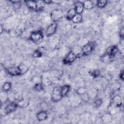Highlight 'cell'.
I'll use <instances>...</instances> for the list:
<instances>
[{"label":"cell","mask_w":124,"mask_h":124,"mask_svg":"<svg viewBox=\"0 0 124 124\" xmlns=\"http://www.w3.org/2000/svg\"><path fill=\"white\" fill-rule=\"evenodd\" d=\"M29 39L33 43L36 45L40 44L44 38V35L41 30H36L31 32L30 36Z\"/></svg>","instance_id":"cell-1"},{"label":"cell","mask_w":124,"mask_h":124,"mask_svg":"<svg viewBox=\"0 0 124 124\" xmlns=\"http://www.w3.org/2000/svg\"><path fill=\"white\" fill-rule=\"evenodd\" d=\"M18 107V106L16 102H11L10 103L6 105L3 109L1 108L0 115L1 116H4L11 113L15 111Z\"/></svg>","instance_id":"cell-2"},{"label":"cell","mask_w":124,"mask_h":124,"mask_svg":"<svg viewBox=\"0 0 124 124\" xmlns=\"http://www.w3.org/2000/svg\"><path fill=\"white\" fill-rule=\"evenodd\" d=\"M64 16L63 11L60 8L53 9L50 14V17L53 22H56L61 19Z\"/></svg>","instance_id":"cell-3"},{"label":"cell","mask_w":124,"mask_h":124,"mask_svg":"<svg viewBox=\"0 0 124 124\" xmlns=\"http://www.w3.org/2000/svg\"><path fill=\"white\" fill-rule=\"evenodd\" d=\"M62 97L61 93V86L54 87L51 94V100L54 102H57L61 100Z\"/></svg>","instance_id":"cell-4"},{"label":"cell","mask_w":124,"mask_h":124,"mask_svg":"<svg viewBox=\"0 0 124 124\" xmlns=\"http://www.w3.org/2000/svg\"><path fill=\"white\" fill-rule=\"evenodd\" d=\"M77 58L76 54L72 50H70L63 58L62 62L65 64H70L74 62Z\"/></svg>","instance_id":"cell-5"},{"label":"cell","mask_w":124,"mask_h":124,"mask_svg":"<svg viewBox=\"0 0 124 124\" xmlns=\"http://www.w3.org/2000/svg\"><path fill=\"white\" fill-rule=\"evenodd\" d=\"M68 101L72 107H77L80 105L82 101L80 95L73 94L68 97Z\"/></svg>","instance_id":"cell-6"},{"label":"cell","mask_w":124,"mask_h":124,"mask_svg":"<svg viewBox=\"0 0 124 124\" xmlns=\"http://www.w3.org/2000/svg\"><path fill=\"white\" fill-rule=\"evenodd\" d=\"M94 48V44L93 43L89 42L86 45L81 47L82 56H88L90 55Z\"/></svg>","instance_id":"cell-7"},{"label":"cell","mask_w":124,"mask_h":124,"mask_svg":"<svg viewBox=\"0 0 124 124\" xmlns=\"http://www.w3.org/2000/svg\"><path fill=\"white\" fill-rule=\"evenodd\" d=\"M5 70L8 74L12 76H18L22 75L19 65L8 67L5 69Z\"/></svg>","instance_id":"cell-8"},{"label":"cell","mask_w":124,"mask_h":124,"mask_svg":"<svg viewBox=\"0 0 124 124\" xmlns=\"http://www.w3.org/2000/svg\"><path fill=\"white\" fill-rule=\"evenodd\" d=\"M122 105V99L120 95H115L111 98L110 106L115 108H119Z\"/></svg>","instance_id":"cell-9"},{"label":"cell","mask_w":124,"mask_h":124,"mask_svg":"<svg viewBox=\"0 0 124 124\" xmlns=\"http://www.w3.org/2000/svg\"><path fill=\"white\" fill-rule=\"evenodd\" d=\"M58 29V24L56 22H52L50 24L46 30V35L47 37H50L55 33Z\"/></svg>","instance_id":"cell-10"},{"label":"cell","mask_w":124,"mask_h":124,"mask_svg":"<svg viewBox=\"0 0 124 124\" xmlns=\"http://www.w3.org/2000/svg\"><path fill=\"white\" fill-rule=\"evenodd\" d=\"M118 51H119L118 47L115 45H112L108 46L106 49L105 53L110 56H115V55L118 52Z\"/></svg>","instance_id":"cell-11"},{"label":"cell","mask_w":124,"mask_h":124,"mask_svg":"<svg viewBox=\"0 0 124 124\" xmlns=\"http://www.w3.org/2000/svg\"><path fill=\"white\" fill-rule=\"evenodd\" d=\"M48 117V114L46 110H42L37 113L36 118L38 121L42 122L46 120Z\"/></svg>","instance_id":"cell-12"},{"label":"cell","mask_w":124,"mask_h":124,"mask_svg":"<svg viewBox=\"0 0 124 124\" xmlns=\"http://www.w3.org/2000/svg\"><path fill=\"white\" fill-rule=\"evenodd\" d=\"M87 93L90 98V99L94 100L98 96V91L95 88H92L87 91Z\"/></svg>","instance_id":"cell-13"},{"label":"cell","mask_w":124,"mask_h":124,"mask_svg":"<svg viewBox=\"0 0 124 124\" xmlns=\"http://www.w3.org/2000/svg\"><path fill=\"white\" fill-rule=\"evenodd\" d=\"M48 74L51 78H58L62 77L63 74V71L61 70H51Z\"/></svg>","instance_id":"cell-14"},{"label":"cell","mask_w":124,"mask_h":124,"mask_svg":"<svg viewBox=\"0 0 124 124\" xmlns=\"http://www.w3.org/2000/svg\"><path fill=\"white\" fill-rule=\"evenodd\" d=\"M97 1L86 0L83 2L84 8L86 10H91L93 9L96 4Z\"/></svg>","instance_id":"cell-15"},{"label":"cell","mask_w":124,"mask_h":124,"mask_svg":"<svg viewBox=\"0 0 124 124\" xmlns=\"http://www.w3.org/2000/svg\"><path fill=\"white\" fill-rule=\"evenodd\" d=\"M74 5H75L74 8L76 11L77 14H81V13L83 12L84 9L83 2L79 1H76Z\"/></svg>","instance_id":"cell-16"},{"label":"cell","mask_w":124,"mask_h":124,"mask_svg":"<svg viewBox=\"0 0 124 124\" xmlns=\"http://www.w3.org/2000/svg\"><path fill=\"white\" fill-rule=\"evenodd\" d=\"M77 13L74 8L70 9L66 14V18L69 21H72L74 17L76 15Z\"/></svg>","instance_id":"cell-17"},{"label":"cell","mask_w":124,"mask_h":124,"mask_svg":"<svg viewBox=\"0 0 124 124\" xmlns=\"http://www.w3.org/2000/svg\"><path fill=\"white\" fill-rule=\"evenodd\" d=\"M114 59V56H110L106 54H104L101 57L102 61L106 63H110L112 62Z\"/></svg>","instance_id":"cell-18"},{"label":"cell","mask_w":124,"mask_h":124,"mask_svg":"<svg viewBox=\"0 0 124 124\" xmlns=\"http://www.w3.org/2000/svg\"><path fill=\"white\" fill-rule=\"evenodd\" d=\"M101 120L103 123H108L112 120V115L108 112L104 113L101 117Z\"/></svg>","instance_id":"cell-19"},{"label":"cell","mask_w":124,"mask_h":124,"mask_svg":"<svg viewBox=\"0 0 124 124\" xmlns=\"http://www.w3.org/2000/svg\"><path fill=\"white\" fill-rule=\"evenodd\" d=\"M71 90V86L69 84H65L61 86V93L62 97L67 95Z\"/></svg>","instance_id":"cell-20"},{"label":"cell","mask_w":124,"mask_h":124,"mask_svg":"<svg viewBox=\"0 0 124 124\" xmlns=\"http://www.w3.org/2000/svg\"><path fill=\"white\" fill-rule=\"evenodd\" d=\"M0 99L1 105L4 104L7 101H8V93L2 91L0 93Z\"/></svg>","instance_id":"cell-21"},{"label":"cell","mask_w":124,"mask_h":124,"mask_svg":"<svg viewBox=\"0 0 124 124\" xmlns=\"http://www.w3.org/2000/svg\"><path fill=\"white\" fill-rule=\"evenodd\" d=\"M16 102L17 103L18 107L21 108H26L29 104V101L28 99H24L23 98L22 99L17 101Z\"/></svg>","instance_id":"cell-22"},{"label":"cell","mask_w":124,"mask_h":124,"mask_svg":"<svg viewBox=\"0 0 124 124\" xmlns=\"http://www.w3.org/2000/svg\"><path fill=\"white\" fill-rule=\"evenodd\" d=\"M26 4L28 8L30 9L36 11V0H30V1H25Z\"/></svg>","instance_id":"cell-23"},{"label":"cell","mask_w":124,"mask_h":124,"mask_svg":"<svg viewBox=\"0 0 124 124\" xmlns=\"http://www.w3.org/2000/svg\"><path fill=\"white\" fill-rule=\"evenodd\" d=\"M36 12L42 11L44 10L45 7V3L44 0H36Z\"/></svg>","instance_id":"cell-24"},{"label":"cell","mask_w":124,"mask_h":124,"mask_svg":"<svg viewBox=\"0 0 124 124\" xmlns=\"http://www.w3.org/2000/svg\"><path fill=\"white\" fill-rule=\"evenodd\" d=\"M89 42L88 39L85 37H82L78 39V43H77V46L82 47L84 45H86L87 43Z\"/></svg>","instance_id":"cell-25"},{"label":"cell","mask_w":124,"mask_h":124,"mask_svg":"<svg viewBox=\"0 0 124 124\" xmlns=\"http://www.w3.org/2000/svg\"><path fill=\"white\" fill-rule=\"evenodd\" d=\"M11 88H12V84L10 82H9V81L5 82L2 86V91L6 92L10 91L11 89Z\"/></svg>","instance_id":"cell-26"},{"label":"cell","mask_w":124,"mask_h":124,"mask_svg":"<svg viewBox=\"0 0 124 124\" xmlns=\"http://www.w3.org/2000/svg\"><path fill=\"white\" fill-rule=\"evenodd\" d=\"M82 20V16L81 14H77L72 19V21L75 24H78L80 23Z\"/></svg>","instance_id":"cell-27"},{"label":"cell","mask_w":124,"mask_h":124,"mask_svg":"<svg viewBox=\"0 0 124 124\" xmlns=\"http://www.w3.org/2000/svg\"><path fill=\"white\" fill-rule=\"evenodd\" d=\"M72 50L76 54L78 58H79V57L82 56V51H81V47H80L78 46H75L73 48V49Z\"/></svg>","instance_id":"cell-28"},{"label":"cell","mask_w":124,"mask_h":124,"mask_svg":"<svg viewBox=\"0 0 124 124\" xmlns=\"http://www.w3.org/2000/svg\"><path fill=\"white\" fill-rule=\"evenodd\" d=\"M87 90L86 88L85 87H83V86L79 87L75 90L76 93L78 95H81L87 93Z\"/></svg>","instance_id":"cell-29"},{"label":"cell","mask_w":124,"mask_h":124,"mask_svg":"<svg viewBox=\"0 0 124 124\" xmlns=\"http://www.w3.org/2000/svg\"><path fill=\"white\" fill-rule=\"evenodd\" d=\"M42 77L39 76H34L31 78V81L34 84L42 83Z\"/></svg>","instance_id":"cell-30"},{"label":"cell","mask_w":124,"mask_h":124,"mask_svg":"<svg viewBox=\"0 0 124 124\" xmlns=\"http://www.w3.org/2000/svg\"><path fill=\"white\" fill-rule=\"evenodd\" d=\"M108 2V0H97L96 5L99 8H103L106 6Z\"/></svg>","instance_id":"cell-31"},{"label":"cell","mask_w":124,"mask_h":124,"mask_svg":"<svg viewBox=\"0 0 124 124\" xmlns=\"http://www.w3.org/2000/svg\"><path fill=\"white\" fill-rule=\"evenodd\" d=\"M8 93V101L11 102L16 101V93L10 91L7 92Z\"/></svg>","instance_id":"cell-32"},{"label":"cell","mask_w":124,"mask_h":124,"mask_svg":"<svg viewBox=\"0 0 124 124\" xmlns=\"http://www.w3.org/2000/svg\"><path fill=\"white\" fill-rule=\"evenodd\" d=\"M42 55H43V54L42 52L39 49H36L35 50H34L32 54V57L34 58H41L42 56Z\"/></svg>","instance_id":"cell-33"},{"label":"cell","mask_w":124,"mask_h":124,"mask_svg":"<svg viewBox=\"0 0 124 124\" xmlns=\"http://www.w3.org/2000/svg\"><path fill=\"white\" fill-rule=\"evenodd\" d=\"M90 75L93 78H98L100 74V71L97 69H94L93 70V71H91L90 72Z\"/></svg>","instance_id":"cell-34"},{"label":"cell","mask_w":124,"mask_h":124,"mask_svg":"<svg viewBox=\"0 0 124 124\" xmlns=\"http://www.w3.org/2000/svg\"><path fill=\"white\" fill-rule=\"evenodd\" d=\"M44 87H45L44 86V85L42 84V83L34 84V90L36 91H38V92L42 91L44 90Z\"/></svg>","instance_id":"cell-35"},{"label":"cell","mask_w":124,"mask_h":124,"mask_svg":"<svg viewBox=\"0 0 124 124\" xmlns=\"http://www.w3.org/2000/svg\"><path fill=\"white\" fill-rule=\"evenodd\" d=\"M19 67H20V68L21 70V72H22V75L28 72V71L29 70V68H28V67H27V66L26 65H25L23 63H21V64H19Z\"/></svg>","instance_id":"cell-36"},{"label":"cell","mask_w":124,"mask_h":124,"mask_svg":"<svg viewBox=\"0 0 124 124\" xmlns=\"http://www.w3.org/2000/svg\"><path fill=\"white\" fill-rule=\"evenodd\" d=\"M103 100L102 98H96L94 99V104L95 106L96 107L98 108L100 106H101V105L103 103Z\"/></svg>","instance_id":"cell-37"},{"label":"cell","mask_w":124,"mask_h":124,"mask_svg":"<svg viewBox=\"0 0 124 124\" xmlns=\"http://www.w3.org/2000/svg\"><path fill=\"white\" fill-rule=\"evenodd\" d=\"M80 96L82 99V101H84L85 102H87L88 101H89V100H90V98H89L87 93L80 95Z\"/></svg>","instance_id":"cell-38"},{"label":"cell","mask_w":124,"mask_h":124,"mask_svg":"<svg viewBox=\"0 0 124 124\" xmlns=\"http://www.w3.org/2000/svg\"><path fill=\"white\" fill-rule=\"evenodd\" d=\"M120 88H121V84L118 82L114 83L112 86V90L114 91L118 90L120 89Z\"/></svg>","instance_id":"cell-39"},{"label":"cell","mask_w":124,"mask_h":124,"mask_svg":"<svg viewBox=\"0 0 124 124\" xmlns=\"http://www.w3.org/2000/svg\"><path fill=\"white\" fill-rule=\"evenodd\" d=\"M119 36L120 38L122 39H123L124 38V27H122L120 30L119 32Z\"/></svg>","instance_id":"cell-40"},{"label":"cell","mask_w":124,"mask_h":124,"mask_svg":"<svg viewBox=\"0 0 124 124\" xmlns=\"http://www.w3.org/2000/svg\"><path fill=\"white\" fill-rule=\"evenodd\" d=\"M43 97L45 100H47L49 99H51V94L47 92H45L43 94Z\"/></svg>","instance_id":"cell-41"},{"label":"cell","mask_w":124,"mask_h":124,"mask_svg":"<svg viewBox=\"0 0 124 124\" xmlns=\"http://www.w3.org/2000/svg\"><path fill=\"white\" fill-rule=\"evenodd\" d=\"M40 107H41V108H42V110H46V109L47 108V104L46 102H44L43 103H42L40 105Z\"/></svg>","instance_id":"cell-42"},{"label":"cell","mask_w":124,"mask_h":124,"mask_svg":"<svg viewBox=\"0 0 124 124\" xmlns=\"http://www.w3.org/2000/svg\"><path fill=\"white\" fill-rule=\"evenodd\" d=\"M119 77L120 79L122 81L124 80V71H123V70H122V71L120 72V73L119 74Z\"/></svg>","instance_id":"cell-43"},{"label":"cell","mask_w":124,"mask_h":124,"mask_svg":"<svg viewBox=\"0 0 124 124\" xmlns=\"http://www.w3.org/2000/svg\"><path fill=\"white\" fill-rule=\"evenodd\" d=\"M71 27H72V26L71 24H67L66 25L65 29L67 31H69V30H70L71 29Z\"/></svg>","instance_id":"cell-44"},{"label":"cell","mask_w":124,"mask_h":124,"mask_svg":"<svg viewBox=\"0 0 124 124\" xmlns=\"http://www.w3.org/2000/svg\"><path fill=\"white\" fill-rule=\"evenodd\" d=\"M44 2L45 4H50V3H52V0H44Z\"/></svg>","instance_id":"cell-45"},{"label":"cell","mask_w":124,"mask_h":124,"mask_svg":"<svg viewBox=\"0 0 124 124\" xmlns=\"http://www.w3.org/2000/svg\"><path fill=\"white\" fill-rule=\"evenodd\" d=\"M2 28H3V27H2V26L1 25H0V34H1L2 32V31H3V29H2Z\"/></svg>","instance_id":"cell-46"}]
</instances>
